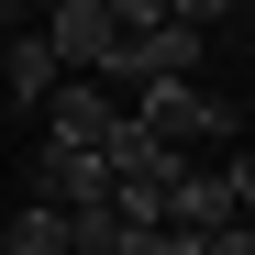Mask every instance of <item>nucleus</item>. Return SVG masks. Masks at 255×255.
Instances as JSON below:
<instances>
[{"instance_id":"1","label":"nucleus","mask_w":255,"mask_h":255,"mask_svg":"<svg viewBox=\"0 0 255 255\" xmlns=\"http://www.w3.org/2000/svg\"><path fill=\"white\" fill-rule=\"evenodd\" d=\"M122 111H133L144 133L166 144V155H211V144H244V111H233L222 89H211V78H155V89H133Z\"/></svg>"},{"instance_id":"2","label":"nucleus","mask_w":255,"mask_h":255,"mask_svg":"<svg viewBox=\"0 0 255 255\" xmlns=\"http://www.w3.org/2000/svg\"><path fill=\"white\" fill-rule=\"evenodd\" d=\"M33 122H45L56 155H111V133H122V89H111V78H67Z\"/></svg>"},{"instance_id":"3","label":"nucleus","mask_w":255,"mask_h":255,"mask_svg":"<svg viewBox=\"0 0 255 255\" xmlns=\"http://www.w3.org/2000/svg\"><path fill=\"white\" fill-rule=\"evenodd\" d=\"M233 222H244V211H233V189H222V166L189 155L178 189H166V244H211V233H233Z\"/></svg>"},{"instance_id":"4","label":"nucleus","mask_w":255,"mask_h":255,"mask_svg":"<svg viewBox=\"0 0 255 255\" xmlns=\"http://www.w3.org/2000/svg\"><path fill=\"white\" fill-rule=\"evenodd\" d=\"M22 200H45V211H67V222H78V211L111 200V166H100V155H56V144H33V189H22Z\"/></svg>"},{"instance_id":"5","label":"nucleus","mask_w":255,"mask_h":255,"mask_svg":"<svg viewBox=\"0 0 255 255\" xmlns=\"http://www.w3.org/2000/svg\"><path fill=\"white\" fill-rule=\"evenodd\" d=\"M56 89H67V67H56V45H45V33L22 22L11 45H0V100H11V111H45Z\"/></svg>"},{"instance_id":"6","label":"nucleus","mask_w":255,"mask_h":255,"mask_svg":"<svg viewBox=\"0 0 255 255\" xmlns=\"http://www.w3.org/2000/svg\"><path fill=\"white\" fill-rule=\"evenodd\" d=\"M0 255H78V222L45 211V200H22L11 222H0Z\"/></svg>"},{"instance_id":"7","label":"nucleus","mask_w":255,"mask_h":255,"mask_svg":"<svg viewBox=\"0 0 255 255\" xmlns=\"http://www.w3.org/2000/svg\"><path fill=\"white\" fill-rule=\"evenodd\" d=\"M78 255H166V233H144V222H122V211L100 200V211H78Z\"/></svg>"},{"instance_id":"8","label":"nucleus","mask_w":255,"mask_h":255,"mask_svg":"<svg viewBox=\"0 0 255 255\" xmlns=\"http://www.w3.org/2000/svg\"><path fill=\"white\" fill-rule=\"evenodd\" d=\"M222 189H233V211L255 222V144H233V155H222Z\"/></svg>"},{"instance_id":"9","label":"nucleus","mask_w":255,"mask_h":255,"mask_svg":"<svg viewBox=\"0 0 255 255\" xmlns=\"http://www.w3.org/2000/svg\"><path fill=\"white\" fill-rule=\"evenodd\" d=\"M166 22H189V33H211V22H233V0H166Z\"/></svg>"},{"instance_id":"10","label":"nucleus","mask_w":255,"mask_h":255,"mask_svg":"<svg viewBox=\"0 0 255 255\" xmlns=\"http://www.w3.org/2000/svg\"><path fill=\"white\" fill-rule=\"evenodd\" d=\"M11 33H22V0H0V45H11Z\"/></svg>"},{"instance_id":"11","label":"nucleus","mask_w":255,"mask_h":255,"mask_svg":"<svg viewBox=\"0 0 255 255\" xmlns=\"http://www.w3.org/2000/svg\"><path fill=\"white\" fill-rule=\"evenodd\" d=\"M166 255H200V244H166Z\"/></svg>"},{"instance_id":"12","label":"nucleus","mask_w":255,"mask_h":255,"mask_svg":"<svg viewBox=\"0 0 255 255\" xmlns=\"http://www.w3.org/2000/svg\"><path fill=\"white\" fill-rule=\"evenodd\" d=\"M233 11H255V0H233Z\"/></svg>"},{"instance_id":"13","label":"nucleus","mask_w":255,"mask_h":255,"mask_svg":"<svg viewBox=\"0 0 255 255\" xmlns=\"http://www.w3.org/2000/svg\"><path fill=\"white\" fill-rule=\"evenodd\" d=\"M244 144H255V133H244Z\"/></svg>"}]
</instances>
